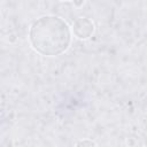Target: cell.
<instances>
[{
    "label": "cell",
    "instance_id": "obj_1",
    "mask_svg": "<svg viewBox=\"0 0 147 147\" xmlns=\"http://www.w3.org/2000/svg\"><path fill=\"white\" fill-rule=\"evenodd\" d=\"M29 41L37 53L45 56H56L64 53L70 46V28L61 17L45 15L31 24Z\"/></svg>",
    "mask_w": 147,
    "mask_h": 147
},
{
    "label": "cell",
    "instance_id": "obj_2",
    "mask_svg": "<svg viewBox=\"0 0 147 147\" xmlns=\"http://www.w3.org/2000/svg\"><path fill=\"white\" fill-rule=\"evenodd\" d=\"M74 34L78 39H87L92 36L94 31V25L92 21H90L86 17H78L72 25Z\"/></svg>",
    "mask_w": 147,
    "mask_h": 147
},
{
    "label": "cell",
    "instance_id": "obj_3",
    "mask_svg": "<svg viewBox=\"0 0 147 147\" xmlns=\"http://www.w3.org/2000/svg\"><path fill=\"white\" fill-rule=\"evenodd\" d=\"M75 145L76 146H93V145H96V144L92 140H80V141L75 142Z\"/></svg>",
    "mask_w": 147,
    "mask_h": 147
}]
</instances>
